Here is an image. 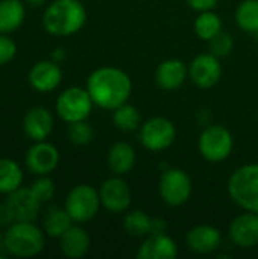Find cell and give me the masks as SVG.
Returning a JSON list of instances; mask_svg holds the SVG:
<instances>
[{
  "mask_svg": "<svg viewBox=\"0 0 258 259\" xmlns=\"http://www.w3.org/2000/svg\"><path fill=\"white\" fill-rule=\"evenodd\" d=\"M87 91L94 105L102 109L114 111L125 105L132 91L131 77L117 67H100L87 80Z\"/></svg>",
  "mask_w": 258,
  "mask_h": 259,
  "instance_id": "6da1fadb",
  "label": "cell"
},
{
  "mask_svg": "<svg viewBox=\"0 0 258 259\" xmlns=\"http://www.w3.org/2000/svg\"><path fill=\"white\" fill-rule=\"evenodd\" d=\"M87 20V11L79 0H55L43 17L44 29L56 36H68L82 29Z\"/></svg>",
  "mask_w": 258,
  "mask_h": 259,
  "instance_id": "7a4b0ae2",
  "label": "cell"
},
{
  "mask_svg": "<svg viewBox=\"0 0 258 259\" xmlns=\"http://www.w3.org/2000/svg\"><path fill=\"white\" fill-rule=\"evenodd\" d=\"M44 234L32 222H15L3 234L5 250L17 258H32L44 249Z\"/></svg>",
  "mask_w": 258,
  "mask_h": 259,
  "instance_id": "3957f363",
  "label": "cell"
},
{
  "mask_svg": "<svg viewBox=\"0 0 258 259\" xmlns=\"http://www.w3.org/2000/svg\"><path fill=\"white\" fill-rule=\"evenodd\" d=\"M228 194L242 209L258 214V164L242 165L230 176Z\"/></svg>",
  "mask_w": 258,
  "mask_h": 259,
  "instance_id": "277c9868",
  "label": "cell"
},
{
  "mask_svg": "<svg viewBox=\"0 0 258 259\" xmlns=\"http://www.w3.org/2000/svg\"><path fill=\"white\" fill-rule=\"evenodd\" d=\"M100 196L96 188L87 184H79L70 190L65 197L64 208L76 223H87L96 217L100 208Z\"/></svg>",
  "mask_w": 258,
  "mask_h": 259,
  "instance_id": "5b68a950",
  "label": "cell"
},
{
  "mask_svg": "<svg viewBox=\"0 0 258 259\" xmlns=\"http://www.w3.org/2000/svg\"><path fill=\"white\" fill-rule=\"evenodd\" d=\"M93 105L94 102L87 88L84 90L79 87H71L59 94L56 100V114L59 118L70 124L75 121L87 120L91 114Z\"/></svg>",
  "mask_w": 258,
  "mask_h": 259,
  "instance_id": "8992f818",
  "label": "cell"
},
{
  "mask_svg": "<svg viewBox=\"0 0 258 259\" xmlns=\"http://www.w3.org/2000/svg\"><path fill=\"white\" fill-rule=\"evenodd\" d=\"M198 147L201 155L210 162H220L227 159L234 147L231 132L224 126H208L199 137Z\"/></svg>",
  "mask_w": 258,
  "mask_h": 259,
  "instance_id": "52a82bcc",
  "label": "cell"
},
{
  "mask_svg": "<svg viewBox=\"0 0 258 259\" xmlns=\"http://www.w3.org/2000/svg\"><path fill=\"white\" fill-rule=\"evenodd\" d=\"M158 191L163 202L170 206H181L190 199L192 179L181 168H169L160 178Z\"/></svg>",
  "mask_w": 258,
  "mask_h": 259,
  "instance_id": "ba28073f",
  "label": "cell"
},
{
  "mask_svg": "<svg viewBox=\"0 0 258 259\" xmlns=\"http://www.w3.org/2000/svg\"><path fill=\"white\" fill-rule=\"evenodd\" d=\"M175 124L164 117H154L141 124L140 141L144 149L151 152H160L170 147L175 141Z\"/></svg>",
  "mask_w": 258,
  "mask_h": 259,
  "instance_id": "9c48e42d",
  "label": "cell"
},
{
  "mask_svg": "<svg viewBox=\"0 0 258 259\" xmlns=\"http://www.w3.org/2000/svg\"><path fill=\"white\" fill-rule=\"evenodd\" d=\"M24 161L30 173L36 176H46L58 167L59 152L53 144L46 143V140L35 141V144L29 147Z\"/></svg>",
  "mask_w": 258,
  "mask_h": 259,
  "instance_id": "30bf717a",
  "label": "cell"
},
{
  "mask_svg": "<svg viewBox=\"0 0 258 259\" xmlns=\"http://www.w3.org/2000/svg\"><path fill=\"white\" fill-rule=\"evenodd\" d=\"M189 76L199 88L214 87L222 76V65L219 58L213 53L198 55L189 67Z\"/></svg>",
  "mask_w": 258,
  "mask_h": 259,
  "instance_id": "8fae6325",
  "label": "cell"
},
{
  "mask_svg": "<svg viewBox=\"0 0 258 259\" xmlns=\"http://www.w3.org/2000/svg\"><path fill=\"white\" fill-rule=\"evenodd\" d=\"M102 206L111 214H120L131 205V190L122 178H109L99 190Z\"/></svg>",
  "mask_w": 258,
  "mask_h": 259,
  "instance_id": "7c38bea8",
  "label": "cell"
},
{
  "mask_svg": "<svg viewBox=\"0 0 258 259\" xmlns=\"http://www.w3.org/2000/svg\"><path fill=\"white\" fill-rule=\"evenodd\" d=\"M230 238L243 249H252L258 244V214L245 211L230 225Z\"/></svg>",
  "mask_w": 258,
  "mask_h": 259,
  "instance_id": "4fadbf2b",
  "label": "cell"
},
{
  "mask_svg": "<svg viewBox=\"0 0 258 259\" xmlns=\"http://www.w3.org/2000/svg\"><path fill=\"white\" fill-rule=\"evenodd\" d=\"M8 206L12 211L15 222H33L38 215L40 206L43 205L32 188H18L8 194Z\"/></svg>",
  "mask_w": 258,
  "mask_h": 259,
  "instance_id": "5bb4252c",
  "label": "cell"
},
{
  "mask_svg": "<svg viewBox=\"0 0 258 259\" xmlns=\"http://www.w3.org/2000/svg\"><path fill=\"white\" fill-rule=\"evenodd\" d=\"M29 83L38 93L56 90L62 80V70L55 61H40L29 71Z\"/></svg>",
  "mask_w": 258,
  "mask_h": 259,
  "instance_id": "9a60e30c",
  "label": "cell"
},
{
  "mask_svg": "<svg viewBox=\"0 0 258 259\" xmlns=\"http://www.w3.org/2000/svg\"><path fill=\"white\" fill-rule=\"evenodd\" d=\"M187 247L201 255L211 253L219 249L222 243V235L217 228L210 225H198L192 228L187 234Z\"/></svg>",
  "mask_w": 258,
  "mask_h": 259,
  "instance_id": "2e32d148",
  "label": "cell"
},
{
  "mask_svg": "<svg viewBox=\"0 0 258 259\" xmlns=\"http://www.w3.org/2000/svg\"><path fill=\"white\" fill-rule=\"evenodd\" d=\"M178 256L176 243L164 232L151 234L141 243L137 258L138 259H175Z\"/></svg>",
  "mask_w": 258,
  "mask_h": 259,
  "instance_id": "e0dca14e",
  "label": "cell"
},
{
  "mask_svg": "<svg viewBox=\"0 0 258 259\" xmlns=\"http://www.w3.org/2000/svg\"><path fill=\"white\" fill-rule=\"evenodd\" d=\"M23 129L26 137L32 141H44L53 129V117L50 111L41 106L29 109L23 120Z\"/></svg>",
  "mask_w": 258,
  "mask_h": 259,
  "instance_id": "ac0fdd59",
  "label": "cell"
},
{
  "mask_svg": "<svg viewBox=\"0 0 258 259\" xmlns=\"http://www.w3.org/2000/svg\"><path fill=\"white\" fill-rule=\"evenodd\" d=\"M187 73H189V70L182 61L167 59L158 65V68L155 71V80L163 90L175 91L184 83Z\"/></svg>",
  "mask_w": 258,
  "mask_h": 259,
  "instance_id": "d6986e66",
  "label": "cell"
},
{
  "mask_svg": "<svg viewBox=\"0 0 258 259\" xmlns=\"http://www.w3.org/2000/svg\"><path fill=\"white\" fill-rule=\"evenodd\" d=\"M59 247L62 255L67 258H82L90 250V235L84 228L71 226L59 238Z\"/></svg>",
  "mask_w": 258,
  "mask_h": 259,
  "instance_id": "ffe728a7",
  "label": "cell"
},
{
  "mask_svg": "<svg viewBox=\"0 0 258 259\" xmlns=\"http://www.w3.org/2000/svg\"><path fill=\"white\" fill-rule=\"evenodd\" d=\"M135 159H137V155H135L134 147L123 141L111 146L108 152V158H106L109 170L116 175L129 173L135 165Z\"/></svg>",
  "mask_w": 258,
  "mask_h": 259,
  "instance_id": "44dd1931",
  "label": "cell"
},
{
  "mask_svg": "<svg viewBox=\"0 0 258 259\" xmlns=\"http://www.w3.org/2000/svg\"><path fill=\"white\" fill-rule=\"evenodd\" d=\"M26 9L20 0H0V33L17 30L24 21Z\"/></svg>",
  "mask_w": 258,
  "mask_h": 259,
  "instance_id": "7402d4cb",
  "label": "cell"
},
{
  "mask_svg": "<svg viewBox=\"0 0 258 259\" xmlns=\"http://www.w3.org/2000/svg\"><path fill=\"white\" fill-rule=\"evenodd\" d=\"M71 217L68 215V212L65 211V208H56L52 206L46 215H44V232L52 237V238H61L62 234H65L73 225Z\"/></svg>",
  "mask_w": 258,
  "mask_h": 259,
  "instance_id": "603a6c76",
  "label": "cell"
},
{
  "mask_svg": "<svg viewBox=\"0 0 258 259\" xmlns=\"http://www.w3.org/2000/svg\"><path fill=\"white\" fill-rule=\"evenodd\" d=\"M23 171L20 165L9 158H0V193L11 194L21 187Z\"/></svg>",
  "mask_w": 258,
  "mask_h": 259,
  "instance_id": "cb8c5ba5",
  "label": "cell"
},
{
  "mask_svg": "<svg viewBox=\"0 0 258 259\" xmlns=\"http://www.w3.org/2000/svg\"><path fill=\"white\" fill-rule=\"evenodd\" d=\"M152 220L146 212L132 209L123 217V229L131 237H148L152 234Z\"/></svg>",
  "mask_w": 258,
  "mask_h": 259,
  "instance_id": "d4e9b609",
  "label": "cell"
},
{
  "mask_svg": "<svg viewBox=\"0 0 258 259\" xmlns=\"http://www.w3.org/2000/svg\"><path fill=\"white\" fill-rule=\"evenodd\" d=\"M195 32L204 41L213 39L217 33L222 32L220 17L217 14H214L213 11L201 12V15L195 20Z\"/></svg>",
  "mask_w": 258,
  "mask_h": 259,
  "instance_id": "484cf974",
  "label": "cell"
},
{
  "mask_svg": "<svg viewBox=\"0 0 258 259\" xmlns=\"http://www.w3.org/2000/svg\"><path fill=\"white\" fill-rule=\"evenodd\" d=\"M236 21L242 30L258 35V0L242 2L236 11Z\"/></svg>",
  "mask_w": 258,
  "mask_h": 259,
  "instance_id": "4316f807",
  "label": "cell"
},
{
  "mask_svg": "<svg viewBox=\"0 0 258 259\" xmlns=\"http://www.w3.org/2000/svg\"><path fill=\"white\" fill-rule=\"evenodd\" d=\"M140 112L137 108L125 103L119 108L114 109V114H113V121L114 124L120 129V131H125V132H132L135 129L140 127Z\"/></svg>",
  "mask_w": 258,
  "mask_h": 259,
  "instance_id": "83f0119b",
  "label": "cell"
},
{
  "mask_svg": "<svg viewBox=\"0 0 258 259\" xmlns=\"http://www.w3.org/2000/svg\"><path fill=\"white\" fill-rule=\"evenodd\" d=\"M67 135H68V140L76 146H87L93 141V137H94L91 126L85 120L70 123Z\"/></svg>",
  "mask_w": 258,
  "mask_h": 259,
  "instance_id": "f1b7e54d",
  "label": "cell"
},
{
  "mask_svg": "<svg viewBox=\"0 0 258 259\" xmlns=\"http://www.w3.org/2000/svg\"><path fill=\"white\" fill-rule=\"evenodd\" d=\"M233 47H234L233 36L224 30L220 33H217L213 39H210V53H213L219 59L228 56L231 53Z\"/></svg>",
  "mask_w": 258,
  "mask_h": 259,
  "instance_id": "f546056e",
  "label": "cell"
},
{
  "mask_svg": "<svg viewBox=\"0 0 258 259\" xmlns=\"http://www.w3.org/2000/svg\"><path fill=\"white\" fill-rule=\"evenodd\" d=\"M30 188H32V191L35 193V196L38 197V200L41 203L49 202L53 197V194H55V184L47 176H40V179H36L32 184Z\"/></svg>",
  "mask_w": 258,
  "mask_h": 259,
  "instance_id": "4dcf8cb0",
  "label": "cell"
},
{
  "mask_svg": "<svg viewBox=\"0 0 258 259\" xmlns=\"http://www.w3.org/2000/svg\"><path fill=\"white\" fill-rule=\"evenodd\" d=\"M15 53H17L15 42L8 36V33H0V65L11 62Z\"/></svg>",
  "mask_w": 258,
  "mask_h": 259,
  "instance_id": "1f68e13d",
  "label": "cell"
},
{
  "mask_svg": "<svg viewBox=\"0 0 258 259\" xmlns=\"http://www.w3.org/2000/svg\"><path fill=\"white\" fill-rule=\"evenodd\" d=\"M186 2H187V5L192 9L199 11V12L211 11L216 6V3H217V0H186Z\"/></svg>",
  "mask_w": 258,
  "mask_h": 259,
  "instance_id": "d6a6232c",
  "label": "cell"
},
{
  "mask_svg": "<svg viewBox=\"0 0 258 259\" xmlns=\"http://www.w3.org/2000/svg\"><path fill=\"white\" fill-rule=\"evenodd\" d=\"M12 223H15L12 211L9 209L8 203H2L0 205V226H11Z\"/></svg>",
  "mask_w": 258,
  "mask_h": 259,
  "instance_id": "836d02e7",
  "label": "cell"
},
{
  "mask_svg": "<svg viewBox=\"0 0 258 259\" xmlns=\"http://www.w3.org/2000/svg\"><path fill=\"white\" fill-rule=\"evenodd\" d=\"M65 58V53H64V50L62 49H56V50H53V53H52V61H55V62H61L62 59Z\"/></svg>",
  "mask_w": 258,
  "mask_h": 259,
  "instance_id": "e575fe53",
  "label": "cell"
},
{
  "mask_svg": "<svg viewBox=\"0 0 258 259\" xmlns=\"http://www.w3.org/2000/svg\"><path fill=\"white\" fill-rule=\"evenodd\" d=\"M27 3L32 5V6H41V5L46 3V0H27Z\"/></svg>",
  "mask_w": 258,
  "mask_h": 259,
  "instance_id": "d590c367",
  "label": "cell"
},
{
  "mask_svg": "<svg viewBox=\"0 0 258 259\" xmlns=\"http://www.w3.org/2000/svg\"><path fill=\"white\" fill-rule=\"evenodd\" d=\"M3 244V234H2V231H0V246Z\"/></svg>",
  "mask_w": 258,
  "mask_h": 259,
  "instance_id": "8d00e7d4",
  "label": "cell"
}]
</instances>
